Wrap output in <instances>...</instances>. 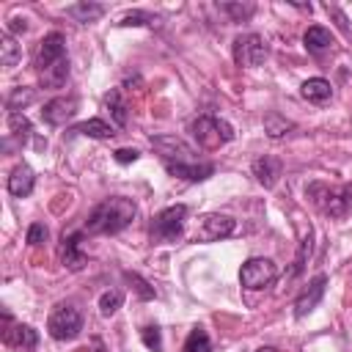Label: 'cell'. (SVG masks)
I'll list each match as a JSON object with an SVG mask.
<instances>
[{
  "label": "cell",
  "mask_w": 352,
  "mask_h": 352,
  "mask_svg": "<svg viewBox=\"0 0 352 352\" xmlns=\"http://www.w3.org/2000/svg\"><path fill=\"white\" fill-rule=\"evenodd\" d=\"M135 217H138L135 201L124 198V195H113V198H104L102 204L94 206V212L85 220V231L88 234H118Z\"/></svg>",
  "instance_id": "cell-1"
},
{
  "label": "cell",
  "mask_w": 352,
  "mask_h": 352,
  "mask_svg": "<svg viewBox=\"0 0 352 352\" xmlns=\"http://www.w3.org/2000/svg\"><path fill=\"white\" fill-rule=\"evenodd\" d=\"M190 132L195 138V143L206 151H214L226 143L234 140V126L228 121H223L220 116H212V113H204L198 116L192 124H190Z\"/></svg>",
  "instance_id": "cell-2"
},
{
  "label": "cell",
  "mask_w": 352,
  "mask_h": 352,
  "mask_svg": "<svg viewBox=\"0 0 352 352\" xmlns=\"http://www.w3.org/2000/svg\"><path fill=\"white\" fill-rule=\"evenodd\" d=\"M308 195H311L314 204H316L324 214H330V217H344V214L352 209V187H349V184L330 187V184L314 182V184H308Z\"/></svg>",
  "instance_id": "cell-3"
},
{
  "label": "cell",
  "mask_w": 352,
  "mask_h": 352,
  "mask_svg": "<svg viewBox=\"0 0 352 352\" xmlns=\"http://www.w3.org/2000/svg\"><path fill=\"white\" fill-rule=\"evenodd\" d=\"M82 330V316L74 305L69 302H58L52 311H50V319H47V333L55 338V341H72L77 338Z\"/></svg>",
  "instance_id": "cell-4"
},
{
  "label": "cell",
  "mask_w": 352,
  "mask_h": 352,
  "mask_svg": "<svg viewBox=\"0 0 352 352\" xmlns=\"http://www.w3.org/2000/svg\"><path fill=\"white\" fill-rule=\"evenodd\" d=\"M184 217H187L184 204H173V206L162 209L151 223V239L154 242H176L184 231Z\"/></svg>",
  "instance_id": "cell-5"
},
{
  "label": "cell",
  "mask_w": 352,
  "mask_h": 352,
  "mask_svg": "<svg viewBox=\"0 0 352 352\" xmlns=\"http://www.w3.org/2000/svg\"><path fill=\"white\" fill-rule=\"evenodd\" d=\"M231 52H234V63H236V66H242V69H256V66H261L264 58H267V44H264V38H261L258 33H239V36L234 38Z\"/></svg>",
  "instance_id": "cell-6"
},
{
  "label": "cell",
  "mask_w": 352,
  "mask_h": 352,
  "mask_svg": "<svg viewBox=\"0 0 352 352\" xmlns=\"http://www.w3.org/2000/svg\"><path fill=\"white\" fill-rule=\"evenodd\" d=\"M275 278H278V267L272 258H264V256L248 258L239 270V280L245 289H267L275 283Z\"/></svg>",
  "instance_id": "cell-7"
},
{
  "label": "cell",
  "mask_w": 352,
  "mask_h": 352,
  "mask_svg": "<svg viewBox=\"0 0 352 352\" xmlns=\"http://www.w3.org/2000/svg\"><path fill=\"white\" fill-rule=\"evenodd\" d=\"M236 231V220L228 214H206L195 231V242H217Z\"/></svg>",
  "instance_id": "cell-8"
},
{
  "label": "cell",
  "mask_w": 352,
  "mask_h": 352,
  "mask_svg": "<svg viewBox=\"0 0 352 352\" xmlns=\"http://www.w3.org/2000/svg\"><path fill=\"white\" fill-rule=\"evenodd\" d=\"M151 146L160 151V157L165 162H195L192 148L176 135H157V138H151Z\"/></svg>",
  "instance_id": "cell-9"
},
{
  "label": "cell",
  "mask_w": 352,
  "mask_h": 352,
  "mask_svg": "<svg viewBox=\"0 0 352 352\" xmlns=\"http://www.w3.org/2000/svg\"><path fill=\"white\" fill-rule=\"evenodd\" d=\"M77 110H80V99H77V96H55V99H50V102L41 107V118H44L47 124H52V126H60V124H66L69 118H74Z\"/></svg>",
  "instance_id": "cell-10"
},
{
  "label": "cell",
  "mask_w": 352,
  "mask_h": 352,
  "mask_svg": "<svg viewBox=\"0 0 352 352\" xmlns=\"http://www.w3.org/2000/svg\"><path fill=\"white\" fill-rule=\"evenodd\" d=\"M324 286H327V275H316V278L300 292V297H297V302H294V316H297V319L308 316V314L319 305V300L324 297Z\"/></svg>",
  "instance_id": "cell-11"
},
{
  "label": "cell",
  "mask_w": 352,
  "mask_h": 352,
  "mask_svg": "<svg viewBox=\"0 0 352 352\" xmlns=\"http://www.w3.org/2000/svg\"><path fill=\"white\" fill-rule=\"evenodd\" d=\"M3 322H6V330H3V341L8 346H16V349H33L38 344V333L30 327V324H11V316L3 314Z\"/></svg>",
  "instance_id": "cell-12"
},
{
  "label": "cell",
  "mask_w": 352,
  "mask_h": 352,
  "mask_svg": "<svg viewBox=\"0 0 352 352\" xmlns=\"http://www.w3.org/2000/svg\"><path fill=\"white\" fill-rule=\"evenodd\" d=\"M63 58H66V38H63V33H58V30L47 33L41 38V44H38V69L52 66V63H58Z\"/></svg>",
  "instance_id": "cell-13"
},
{
  "label": "cell",
  "mask_w": 352,
  "mask_h": 352,
  "mask_svg": "<svg viewBox=\"0 0 352 352\" xmlns=\"http://www.w3.org/2000/svg\"><path fill=\"white\" fill-rule=\"evenodd\" d=\"M80 239H82V234H63V239H60V264L72 272H80L88 261L85 253L80 250Z\"/></svg>",
  "instance_id": "cell-14"
},
{
  "label": "cell",
  "mask_w": 352,
  "mask_h": 352,
  "mask_svg": "<svg viewBox=\"0 0 352 352\" xmlns=\"http://www.w3.org/2000/svg\"><path fill=\"white\" fill-rule=\"evenodd\" d=\"M168 173L184 179V182H204L214 173V165L212 162H165Z\"/></svg>",
  "instance_id": "cell-15"
},
{
  "label": "cell",
  "mask_w": 352,
  "mask_h": 352,
  "mask_svg": "<svg viewBox=\"0 0 352 352\" xmlns=\"http://www.w3.org/2000/svg\"><path fill=\"white\" fill-rule=\"evenodd\" d=\"M33 184H36V173H33V168L25 165V162L16 165V168L11 170V176H8V192L16 195V198L30 195V192H33Z\"/></svg>",
  "instance_id": "cell-16"
},
{
  "label": "cell",
  "mask_w": 352,
  "mask_h": 352,
  "mask_svg": "<svg viewBox=\"0 0 352 352\" xmlns=\"http://www.w3.org/2000/svg\"><path fill=\"white\" fill-rule=\"evenodd\" d=\"M253 176H256L258 184H264L267 190L275 187L278 179H280V160H278V157H270V154L258 157V160L253 162Z\"/></svg>",
  "instance_id": "cell-17"
},
{
  "label": "cell",
  "mask_w": 352,
  "mask_h": 352,
  "mask_svg": "<svg viewBox=\"0 0 352 352\" xmlns=\"http://www.w3.org/2000/svg\"><path fill=\"white\" fill-rule=\"evenodd\" d=\"M302 44H305V50H308V52L322 55V52L333 50L336 38H333V33H330L327 28H322V25H311V28L305 30V36H302Z\"/></svg>",
  "instance_id": "cell-18"
},
{
  "label": "cell",
  "mask_w": 352,
  "mask_h": 352,
  "mask_svg": "<svg viewBox=\"0 0 352 352\" xmlns=\"http://www.w3.org/2000/svg\"><path fill=\"white\" fill-rule=\"evenodd\" d=\"M300 94H302V99H308L314 104H322V102H327L333 96V88H330V82L324 77H308L300 85Z\"/></svg>",
  "instance_id": "cell-19"
},
{
  "label": "cell",
  "mask_w": 352,
  "mask_h": 352,
  "mask_svg": "<svg viewBox=\"0 0 352 352\" xmlns=\"http://www.w3.org/2000/svg\"><path fill=\"white\" fill-rule=\"evenodd\" d=\"M74 132L85 135V138H94V140H110L116 132H113V124H107L104 118H88L82 124L74 126Z\"/></svg>",
  "instance_id": "cell-20"
},
{
  "label": "cell",
  "mask_w": 352,
  "mask_h": 352,
  "mask_svg": "<svg viewBox=\"0 0 352 352\" xmlns=\"http://www.w3.org/2000/svg\"><path fill=\"white\" fill-rule=\"evenodd\" d=\"M66 14L77 22H82V25H88V22H96L104 14V6L102 3H74V6L66 8Z\"/></svg>",
  "instance_id": "cell-21"
},
{
  "label": "cell",
  "mask_w": 352,
  "mask_h": 352,
  "mask_svg": "<svg viewBox=\"0 0 352 352\" xmlns=\"http://www.w3.org/2000/svg\"><path fill=\"white\" fill-rule=\"evenodd\" d=\"M19 58H22V47L16 44V38L11 33H3L0 36V63L6 69H11V66L19 63Z\"/></svg>",
  "instance_id": "cell-22"
},
{
  "label": "cell",
  "mask_w": 352,
  "mask_h": 352,
  "mask_svg": "<svg viewBox=\"0 0 352 352\" xmlns=\"http://www.w3.org/2000/svg\"><path fill=\"white\" fill-rule=\"evenodd\" d=\"M294 129V121H289L286 116H280V113H270L267 118H264V132L272 138V140H278V138H283V135H289Z\"/></svg>",
  "instance_id": "cell-23"
},
{
  "label": "cell",
  "mask_w": 352,
  "mask_h": 352,
  "mask_svg": "<svg viewBox=\"0 0 352 352\" xmlns=\"http://www.w3.org/2000/svg\"><path fill=\"white\" fill-rule=\"evenodd\" d=\"M104 104H107L110 118L116 121V126H126V104H124V99H121V91H118V88H113V91L104 96Z\"/></svg>",
  "instance_id": "cell-24"
},
{
  "label": "cell",
  "mask_w": 352,
  "mask_h": 352,
  "mask_svg": "<svg viewBox=\"0 0 352 352\" xmlns=\"http://www.w3.org/2000/svg\"><path fill=\"white\" fill-rule=\"evenodd\" d=\"M184 352H212V341L209 333L204 327H192L187 341H184Z\"/></svg>",
  "instance_id": "cell-25"
},
{
  "label": "cell",
  "mask_w": 352,
  "mask_h": 352,
  "mask_svg": "<svg viewBox=\"0 0 352 352\" xmlns=\"http://www.w3.org/2000/svg\"><path fill=\"white\" fill-rule=\"evenodd\" d=\"M8 129H11V135H14L19 143H28V138H30V132H33L25 113H8Z\"/></svg>",
  "instance_id": "cell-26"
},
{
  "label": "cell",
  "mask_w": 352,
  "mask_h": 352,
  "mask_svg": "<svg viewBox=\"0 0 352 352\" xmlns=\"http://www.w3.org/2000/svg\"><path fill=\"white\" fill-rule=\"evenodd\" d=\"M124 280L138 292V297H140V300H154V294H157V292H154V286H151L148 280H143L138 272H124Z\"/></svg>",
  "instance_id": "cell-27"
},
{
  "label": "cell",
  "mask_w": 352,
  "mask_h": 352,
  "mask_svg": "<svg viewBox=\"0 0 352 352\" xmlns=\"http://www.w3.org/2000/svg\"><path fill=\"white\" fill-rule=\"evenodd\" d=\"M121 302H124V294H121L118 289L104 292V294L99 297V311H102V316H113V314L121 308Z\"/></svg>",
  "instance_id": "cell-28"
},
{
  "label": "cell",
  "mask_w": 352,
  "mask_h": 352,
  "mask_svg": "<svg viewBox=\"0 0 352 352\" xmlns=\"http://www.w3.org/2000/svg\"><path fill=\"white\" fill-rule=\"evenodd\" d=\"M311 245H314V234H311V228H308L305 239L300 242V250H297V258H294V270H292V275H300V272H302V267H305V261H308V256H311Z\"/></svg>",
  "instance_id": "cell-29"
},
{
  "label": "cell",
  "mask_w": 352,
  "mask_h": 352,
  "mask_svg": "<svg viewBox=\"0 0 352 352\" xmlns=\"http://www.w3.org/2000/svg\"><path fill=\"white\" fill-rule=\"evenodd\" d=\"M28 102H33V91L30 88H14L11 96H8V110L19 113V107H25Z\"/></svg>",
  "instance_id": "cell-30"
},
{
  "label": "cell",
  "mask_w": 352,
  "mask_h": 352,
  "mask_svg": "<svg viewBox=\"0 0 352 352\" xmlns=\"http://www.w3.org/2000/svg\"><path fill=\"white\" fill-rule=\"evenodd\" d=\"M140 338H143V344H146L148 349H154V352H160V349H162V333H160V327H157V324L143 327V330H140Z\"/></svg>",
  "instance_id": "cell-31"
},
{
  "label": "cell",
  "mask_w": 352,
  "mask_h": 352,
  "mask_svg": "<svg viewBox=\"0 0 352 352\" xmlns=\"http://www.w3.org/2000/svg\"><path fill=\"white\" fill-rule=\"evenodd\" d=\"M220 8H223L226 14H231L234 19H248V16L253 14L256 6H253V3H245V6H242V3H223Z\"/></svg>",
  "instance_id": "cell-32"
},
{
  "label": "cell",
  "mask_w": 352,
  "mask_h": 352,
  "mask_svg": "<svg viewBox=\"0 0 352 352\" xmlns=\"http://www.w3.org/2000/svg\"><path fill=\"white\" fill-rule=\"evenodd\" d=\"M154 22H157V19H154L151 14H143V11H132V14H126V16L121 19L124 28H132V25H135V28H138V25H154Z\"/></svg>",
  "instance_id": "cell-33"
},
{
  "label": "cell",
  "mask_w": 352,
  "mask_h": 352,
  "mask_svg": "<svg viewBox=\"0 0 352 352\" xmlns=\"http://www.w3.org/2000/svg\"><path fill=\"white\" fill-rule=\"evenodd\" d=\"M44 239H47V226L33 223V226L28 228V245H41Z\"/></svg>",
  "instance_id": "cell-34"
},
{
  "label": "cell",
  "mask_w": 352,
  "mask_h": 352,
  "mask_svg": "<svg viewBox=\"0 0 352 352\" xmlns=\"http://www.w3.org/2000/svg\"><path fill=\"white\" fill-rule=\"evenodd\" d=\"M138 157H140V151H138V148H118V151H116V160H118V162H124V165H126V162H135Z\"/></svg>",
  "instance_id": "cell-35"
},
{
  "label": "cell",
  "mask_w": 352,
  "mask_h": 352,
  "mask_svg": "<svg viewBox=\"0 0 352 352\" xmlns=\"http://www.w3.org/2000/svg\"><path fill=\"white\" fill-rule=\"evenodd\" d=\"M25 19H19V16H14L11 22H8V28H6V33H11V36H16V33H25Z\"/></svg>",
  "instance_id": "cell-36"
},
{
  "label": "cell",
  "mask_w": 352,
  "mask_h": 352,
  "mask_svg": "<svg viewBox=\"0 0 352 352\" xmlns=\"http://www.w3.org/2000/svg\"><path fill=\"white\" fill-rule=\"evenodd\" d=\"M256 352H275L272 346H261V349H256Z\"/></svg>",
  "instance_id": "cell-37"
}]
</instances>
